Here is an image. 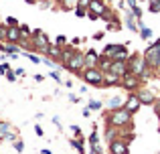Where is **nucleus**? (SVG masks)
I'll return each instance as SVG.
<instances>
[{
    "instance_id": "nucleus-1",
    "label": "nucleus",
    "mask_w": 160,
    "mask_h": 154,
    "mask_svg": "<svg viewBox=\"0 0 160 154\" xmlns=\"http://www.w3.org/2000/svg\"><path fill=\"white\" fill-rule=\"evenodd\" d=\"M132 116L126 107H120V110H112L108 114V126L112 128H128L132 126Z\"/></svg>"
},
{
    "instance_id": "nucleus-2",
    "label": "nucleus",
    "mask_w": 160,
    "mask_h": 154,
    "mask_svg": "<svg viewBox=\"0 0 160 154\" xmlns=\"http://www.w3.org/2000/svg\"><path fill=\"white\" fill-rule=\"evenodd\" d=\"M128 69H130V73L138 75L140 79H144L148 75V65H146L144 53H134V55L128 59Z\"/></svg>"
},
{
    "instance_id": "nucleus-3",
    "label": "nucleus",
    "mask_w": 160,
    "mask_h": 154,
    "mask_svg": "<svg viewBox=\"0 0 160 154\" xmlns=\"http://www.w3.org/2000/svg\"><path fill=\"white\" fill-rule=\"evenodd\" d=\"M144 59H146L148 69H152V71H158V69H160V39L154 41V43L146 49Z\"/></svg>"
},
{
    "instance_id": "nucleus-4",
    "label": "nucleus",
    "mask_w": 160,
    "mask_h": 154,
    "mask_svg": "<svg viewBox=\"0 0 160 154\" xmlns=\"http://www.w3.org/2000/svg\"><path fill=\"white\" fill-rule=\"evenodd\" d=\"M83 79L85 83H89V85L93 87H103V71L99 67H91V69H83L81 75H79Z\"/></svg>"
},
{
    "instance_id": "nucleus-5",
    "label": "nucleus",
    "mask_w": 160,
    "mask_h": 154,
    "mask_svg": "<svg viewBox=\"0 0 160 154\" xmlns=\"http://www.w3.org/2000/svg\"><path fill=\"white\" fill-rule=\"evenodd\" d=\"M63 67L67 69V71H71V73H75V75H81V71L85 69V53H81V51H75L73 53V57H71L69 61H67Z\"/></svg>"
},
{
    "instance_id": "nucleus-6",
    "label": "nucleus",
    "mask_w": 160,
    "mask_h": 154,
    "mask_svg": "<svg viewBox=\"0 0 160 154\" xmlns=\"http://www.w3.org/2000/svg\"><path fill=\"white\" fill-rule=\"evenodd\" d=\"M102 55L109 57L112 61H128V59H130L126 45H108V47L103 49V53H102Z\"/></svg>"
},
{
    "instance_id": "nucleus-7",
    "label": "nucleus",
    "mask_w": 160,
    "mask_h": 154,
    "mask_svg": "<svg viewBox=\"0 0 160 154\" xmlns=\"http://www.w3.org/2000/svg\"><path fill=\"white\" fill-rule=\"evenodd\" d=\"M32 47H35V51H41V53H47V49L51 47V43H49V37L45 35L41 28L32 31Z\"/></svg>"
},
{
    "instance_id": "nucleus-8",
    "label": "nucleus",
    "mask_w": 160,
    "mask_h": 154,
    "mask_svg": "<svg viewBox=\"0 0 160 154\" xmlns=\"http://www.w3.org/2000/svg\"><path fill=\"white\" fill-rule=\"evenodd\" d=\"M87 12L93 14V16H98V18H106V14H109V6L103 2V0H91Z\"/></svg>"
},
{
    "instance_id": "nucleus-9",
    "label": "nucleus",
    "mask_w": 160,
    "mask_h": 154,
    "mask_svg": "<svg viewBox=\"0 0 160 154\" xmlns=\"http://www.w3.org/2000/svg\"><path fill=\"white\" fill-rule=\"evenodd\" d=\"M140 85H142V79L138 75H134V73H126V75L122 77V87H126V89L132 91V93L140 89Z\"/></svg>"
},
{
    "instance_id": "nucleus-10",
    "label": "nucleus",
    "mask_w": 160,
    "mask_h": 154,
    "mask_svg": "<svg viewBox=\"0 0 160 154\" xmlns=\"http://www.w3.org/2000/svg\"><path fill=\"white\" fill-rule=\"evenodd\" d=\"M109 154H128V142L116 138L113 142H109Z\"/></svg>"
},
{
    "instance_id": "nucleus-11",
    "label": "nucleus",
    "mask_w": 160,
    "mask_h": 154,
    "mask_svg": "<svg viewBox=\"0 0 160 154\" xmlns=\"http://www.w3.org/2000/svg\"><path fill=\"white\" fill-rule=\"evenodd\" d=\"M124 107L130 112V114H136V112L142 107V102L138 99V95H136V93H130L128 97H126V103H124Z\"/></svg>"
},
{
    "instance_id": "nucleus-12",
    "label": "nucleus",
    "mask_w": 160,
    "mask_h": 154,
    "mask_svg": "<svg viewBox=\"0 0 160 154\" xmlns=\"http://www.w3.org/2000/svg\"><path fill=\"white\" fill-rule=\"evenodd\" d=\"M138 99H140L142 103H146V106H154L156 103V97H154V93L150 89H144V87H140V89L136 91Z\"/></svg>"
},
{
    "instance_id": "nucleus-13",
    "label": "nucleus",
    "mask_w": 160,
    "mask_h": 154,
    "mask_svg": "<svg viewBox=\"0 0 160 154\" xmlns=\"http://www.w3.org/2000/svg\"><path fill=\"white\" fill-rule=\"evenodd\" d=\"M109 71L116 73V75H120V77H124L126 73H130V69H128V61H113L112 67H109Z\"/></svg>"
},
{
    "instance_id": "nucleus-14",
    "label": "nucleus",
    "mask_w": 160,
    "mask_h": 154,
    "mask_svg": "<svg viewBox=\"0 0 160 154\" xmlns=\"http://www.w3.org/2000/svg\"><path fill=\"white\" fill-rule=\"evenodd\" d=\"M113 85H122V77L112 71H103V87H113Z\"/></svg>"
},
{
    "instance_id": "nucleus-15",
    "label": "nucleus",
    "mask_w": 160,
    "mask_h": 154,
    "mask_svg": "<svg viewBox=\"0 0 160 154\" xmlns=\"http://www.w3.org/2000/svg\"><path fill=\"white\" fill-rule=\"evenodd\" d=\"M99 57H102V55H98V53H95L93 49H89V51L85 53V69L98 67V63H99Z\"/></svg>"
},
{
    "instance_id": "nucleus-16",
    "label": "nucleus",
    "mask_w": 160,
    "mask_h": 154,
    "mask_svg": "<svg viewBox=\"0 0 160 154\" xmlns=\"http://www.w3.org/2000/svg\"><path fill=\"white\" fill-rule=\"evenodd\" d=\"M6 43H14V45L20 43V27H8Z\"/></svg>"
},
{
    "instance_id": "nucleus-17",
    "label": "nucleus",
    "mask_w": 160,
    "mask_h": 154,
    "mask_svg": "<svg viewBox=\"0 0 160 154\" xmlns=\"http://www.w3.org/2000/svg\"><path fill=\"white\" fill-rule=\"evenodd\" d=\"M45 55H47L49 59H53V61H61L63 47H59V45H51V47L47 49V53H45Z\"/></svg>"
},
{
    "instance_id": "nucleus-18",
    "label": "nucleus",
    "mask_w": 160,
    "mask_h": 154,
    "mask_svg": "<svg viewBox=\"0 0 160 154\" xmlns=\"http://www.w3.org/2000/svg\"><path fill=\"white\" fill-rule=\"evenodd\" d=\"M124 103H126V99H124V97H120V95H113V97H109V99H108V107H109V112L124 107Z\"/></svg>"
},
{
    "instance_id": "nucleus-19",
    "label": "nucleus",
    "mask_w": 160,
    "mask_h": 154,
    "mask_svg": "<svg viewBox=\"0 0 160 154\" xmlns=\"http://www.w3.org/2000/svg\"><path fill=\"white\" fill-rule=\"evenodd\" d=\"M112 63H113V61L109 59V57L102 55V57H99V63H98V67L102 69V71H109V67H112Z\"/></svg>"
},
{
    "instance_id": "nucleus-20",
    "label": "nucleus",
    "mask_w": 160,
    "mask_h": 154,
    "mask_svg": "<svg viewBox=\"0 0 160 154\" xmlns=\"http://www.w3.org/2000/svg\"><path fill=\"white\" fill-rule=\"evenodd\" d=\"M71 146H73L79 154L85 152V148H83V138H73V140H71Z\"/></svg>"
},
{
    "instance_id": "nucleus-21",
    "label": "nucleus",
    "mask_w": 160,
    "mask_h": 154,
    "mask_svg": "<svg viewBox=\"0 0 160 154\" xmlns=\"http://www.w3.org/2000/svg\"><path fill=\"white\" fill-rule=\"evenodd\" d=\"M116 138H118V130H116V128H112V126H108V130H106V140H108V142H113Z\"/></svg>"
},
{
    "instance_id": "nucleus-22",
    "label": "nucleus",
    "mask_w": 160,
    "mask_h": 154,
    "mask_svg": "<svg viewBox=\"0 0 160 154\" xmlns=\"http://www.w3.org/2000/svg\"><path fill=\"white\" fill-rule=\"evenodd\" d=\"M0 134L6 138L8 134H12V126H10L8 122H0Z\"/></svg>"
},
{
    "instance_id": "nucleus-23",
    "label": "nucleus",
    "mask_w": 160,
    "mask_h": 154,
    "mask_svg": "<svg viewBox=\"0 0 160 154\" xmlns=\"http://www.w3.org/2000/svg\"><path fill=\"white\" fill-rule=\"evenodd\" d=\"M140 37H142L144 41L152 39V28H148V27H144V24H142V27H140Z\"/></svg>"
},
{
    "instance_id": "nucleus-24",
    "label": "nucleus",
    "mask_w": 160,
    "mask_h": 154,
    "mask_svg": "<svg viewBox=\"0 0 160 154\" xmlns=\"http://www.w3.org/2000/svg\"><path fill=\"white\" fill-rule=\"evenodd\" d=\"M99 144V136H98V126H93V132L89 134V146H95Z\"/></svg>"
},
{
    "instance_id": "nucleus-25",
    "label": "nucleus",
    "mask_w": 160,
    "mask_h": 154,
    "mask_svg": "<svg viewBox=\"0 0 160 154\" xmlns=\"http://www.w3.org/2000/svg\"><path fill=\"white\" fill-rule=\"evenodd\" d=\"M148 10L152 12V14H158V12H160V0H150Z\"/></svg>"
},
{
    "instance_id": "nucleus-26",
    "label": "nucleus",
    "mask_w": 160,
    "mask_h": 154,
    "mask_svg": "<svg viewBox=\"0 0 160 154\" xmlns=\"http://www.w3.org/2000/svg\"><path fill=\"white\" fill-rule=\"evenodd\" d=\"M24 55H27V59H28V61H32V63H43V59H41V57H37V55H32L31 51H27Z\"/></svg>"
},
{
    "instance_id": "nucleus-27",
    "label": "nucleus",
    "mask_w": 160,
    "mask_h": 154,
    "mask_svg": "<svg viewBox=\"0 0 160 154\" xmlns=\"http://www.w3.org/2000/svg\"><path fill=\"white\" fill-rule=\"evenodd\" d=\"M89 110H102V102H98V99H89Z\"/></svg>"
},
{
    "instance_id": "nucleus-28",
    "label": "nucleus",
    "mask_w": 160,
    "mask_h": 154,
    "mask_svg": "<svg viewBox=\"0 0 160 154\" xmlns=\"http://www.w3.org/2000/svg\"><path fill=\"white\" fill-rule=\"evenodd\" d=\"M6 27H20V24H18V20H16L14 16H8L6 18Z\"/></svg>"
},
{
    "instance_id": "nucleus-29",
    "label": "nucleus",
    "mask_w": 160,
    "mask_h": 154,
    "mask_svg": "<svg viewBox=\"0 0 160 154\" xmlns=\"http://www.w3.org/2000/svg\"><path fill=\"white\" fill-rule=\"evenodd\" d=\"M75 14H77L79 18H83V16L87 14V8H81V6H75Z\"/></svg>"
},
{
    "instance_id": "nucleus-30",
    "label": "nucleus",
    "mask_w": 160,
    "mask_h": 154,
    "mask_svg": "<svg viewBox=\"0 0 160 154\" xmlns=\"http://www.w3.org/2000/svg\"><path fill=\"white\" fill-rule=\"evenodd\" d=\"M55 45H59V47H67V37H57V41H55Z\"/></svg>"
},
{
    "instance_id": "nucleus-31",
    "label": "nucleus",
    "mask_w": 160,
    "mask_h": 154,
    "mask_svg": "<svg viewBox=\"0 0 160 154\" xmlns=\"http://www.w3.org/2000/svg\"><path fill=\"white\" fill-rule=\"evenodd\" d=\"M14 148H16V152H22L24 150V142L22 140H14Z\"/></svg>"
},
{
    "instance_id": "nucleus-32",
    "label": "nucleus",
    "mask_w": 160,
    "mask_h": 154,
    "mask_svg": "<svg viewBox=\"0 0 160 154\" xmlns=\"http://www.w3.org/2000/svg\"><path fill=\"white\" fill-rule=\"evenodd\" d=\"M6 32H8V27H0V43L6 41Z\"/></svg>"
},
{
    "instance_id": "nucleus-33",
    "label": "nucleus",
    "mask_w": 160,
    "mask_h": 154,
    "mask_svg": "<svg viewBox=\"0 0 160 154\" xmlns=\"http://www.w3.org/2000/svg\"><path fill=\"white\" fill-rule=\"evenodd\" d=\"M71 132L75 134V138H81V128L79 126H71Z\"/></svg>"
},
{
    "instance_id": "nucleus-34",
    "label": "nucleus",
    "mask_w": 160,
    "mask_h": 154,
    "mask_svg": "<svg viewBox=\"0 0 160 154\" xmlns=\"http://www.w3.org/2000/svg\"><path fill=\"white\" fill-rule=\"evenodd\" d=\"M8 71H10V69H8V63H2V65H0V75H6Z\"/></svg>"
},
{
    "instance_id": "nucleus-35",
    "label": "nucleus",
    "mask_w": 160,
    "mask_h": 154,
    "mask_svg": "<svg viewBox=\"0 0 160 154\" xmlns=\"http://www.w3.org/2000/svg\"><path fill=\"white\" fill-rule=\"evenodd\" d=\"M6 79H8V81H16V73L14 71H8L6 73Z\"/></svg>"
},
{
    "instance_id": "nucleus-36",
    "label": "nucleus",
    "mask_w": 160,
    "mask_h": 154,
    "mask_svg": "<svg viewBox=\"0 0 160 154\" xmlns=\"http://www.w3.org/2000/svg\"><path fill=\"white\" fill-rule=\"evenodd\" d=\"M49 75H51V77L55 79V81H61V77H59V73H57V71H51Z\"/></svg>"
},
{
    "instance_id": "nucleus-37",
    "label": "nucleus",
    "mask_w": 160,
    "mask_h": 154,
    "mask_svg": "<svg viewBox=\"0 0 160 154\" xmlns=\"http://www.w3.org/2000/svg\"><path fill=\"white\" fill-rule=\"evenodd\" d=\"M35 132H37V136H43V134H45V132H43V128H41V126H35Z\"/></svg>"
},
{
    "instance_id": "nucleus-38",
    "label": "nucleus",
    "mask_w": 160,
    "mask_h": 154,
    "mask_svg": "<svg viewBox=\"0 0 160 154\" xmlns=\"http://www.w3.org/2000/svg\"><path fill=\"white\" fill-rule=\"evenodd\" d=\"M103 35H106V32H95L93 39H95V41H99V39H103Z\"/></svg>"
},
{
    "instance_id": "nucleus-39",
    "label": "nucleus",
    "mask_w": 160,
    "mask_h": 154,
    "mask_svg": "<svg viewBox=\"0 0 160 154\" xmlns=\"http://www.w3.org/2000/svg\"><path fill=\"white\" fill-rule=\"evenodd\" d=\"M69 102H73V103H77V102H79V97H77V95H69Z\"/></svg>"
},
{
    "instance_id": "nucleus-40",
    "label": "nucleus",
    "mask_w": 160,
    "mask_h": 154,
    "mask_svg": "<svg viewBox=\"0 0 160 154\" xmlns=\"http://www.w3.org/2000/svg\"><path fill=\"white\" fill-rule=\"evenodd\" d=\"M83 116H85V118H89V116H91V110H89V107H85V110H83Z\"/></svg>"
},
{
    "instance_id": "nucleus-41",
    "label": "nucleus",
    "mask_w": 160,
    "mask_h": 154,
    "mask_svg": "<svg viewBox=\"0 0 160 154\" xmlns=\"http://www.w3.org/2000/svg\"><path fill=\"white\" fill-rule=\"evenodd\" d=\"M79 43H81V39H73V41H71V45H73V47H77Z\"/></svg>"
},
{
    "instance_id": "nucleus-42",
    "label": "nucleus",
    "mask_w": 160,
    "mask_h": 154,
    "mask_svg": "<svg viewBox=\"0 0 160 154\" xmlns=\"http://www.w3.org/2000/svg\"><path fill=\"white\" fill-rule=\"evenodd\" d=\"M154 106H156V116L160 118V103H154Z\"/></svg>"
},
{
    "instance_id": "nucleus-43",
    "label": "nucleus",
    "mask_w": 160,
    "mask_h": 154,
    "mask_svg": "<svg viewBox=\"0 0 160 154\" xmlns=\"http://www.w3.org/2000/svg\"><path fill=\"white\" fill-rule=\"evenodd\" d=\"M41 154H53L51 150H47V148H43V150H41Z\"/></svg>"
},
{
    "instance_id": "nucleus-44",
    "label": "nucleus",
    "mask_w": 160,
    "mask_h": 154,
    "mask_svg": "<svg viewBox=\"0 0 160 154\" xmlns=\"http://www.w3.org/2000/svg\"><path fill=\"white\" fill-rule=\"evenodd\" d=\"M24 2H28V4H37L39 0H24Z\"/></svg>"
},
{
    "instance_id": "nucleus-45",
    "label": "nucleus",
    "mask_w": 160,
    "mask_h": 154,
    "mask_svg": "<svg viewBox=\"0 0 160 154\" xmlns=\"http://www.w3.org/2000/svg\"><path fill=\"white\" fill-rule=\"evenodd\" d=\"M91 154H98V152H91Z\"/></svg>"
},
{
    "instance_id": "nucleus-46",
    "label": "nucleus",
    "mask_w": 160,
    "mask_h": 154,
    "mask_svg": "<svg viewBox=\"0 0 160 154\" xmlns=\"http://www.w3.org/2000/svg\"><path fill=\"white\" fill-rule=\"evenodd\" d=\"M158 132H160V126H158Z\"/></svg>"
},
{
    "instance_id": "nucleus-47",
    "label": "nucleus",
    "mask_w": 160,
    "mask_h": 154,
    "mask_svg": "<svg viewBox=\"0 0 160 154\" xmlns=\"http://www.w3.org/2000/svg\"><path fill=\"white\" fill-rule=\"evenodd\" d=\"M138 2H142V0H138Z\"/></svg>"
}]
</instances>
